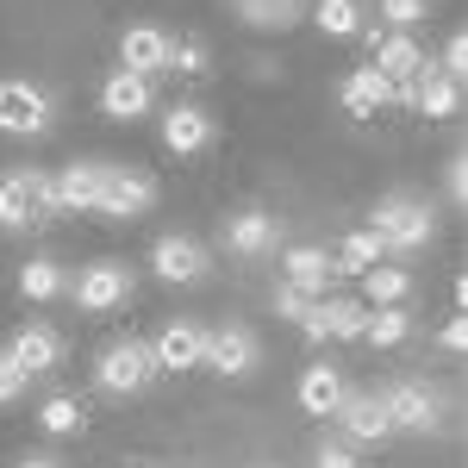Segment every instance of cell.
Listing matches in <instances>:
<instances>
[{
	"mask_svg": "<svg viewBox=\"0 0 468 468\" xmlns=\"http://www.w3.org/2000/svg\"><path fill=\"white\" fill-rule=\"evenodd\" d=\"M463 194H468V163H463V156H450V200L463 207Z\"/></svg>",
	"mask_w": 468,
	"mask_h": 468,
	"instance_id": "37",
	"label": "cell"
},
{
	"mask_svg": "<svg viewBox=\"0 0 468 468\" xmlns=\"http://www.w3.org/2000/svg\"><path fill=\"white\" fill-rule=\"evenodd\" d=\"M425 6H431V0H381V19H388L394 32H412V26L425 19Z\"/></svg>",
	"mask_w": 468,
	"mask_h": 468,
	"instance_id": "32",
	"label": "cell"
},
{
	"mask_svg": "<svg viewBox=\"0 0 468 468\" xmlns=\"http://www.w3.org/2000/svg\"><path fill=\"white\" fill-rule=\"evenodd\" d=\"M381 399V412H388V425L394 431H412V437H431L437 431V394L425 388V381H394Z\"/></svg>",
	"mask_w": 468,
	"mask_h": 468,
	"instance_id": "6",
	"label": "cell"
},
{
	"mask_svg": "<svg viewBox=\"0 0 468 468\" xmlns=\"http://www.w3.org/2000/svg\"><path fill=\"white\" fill-rule=\"evenodd\" d=\"M381 262V244H375V231H350L344 244H337V256H331V275H368Z\"/></svg>",
	"mask_w": 468,
	"mask_h": 468,
	"instance_id": "27",
	"label": "cell"
},
{
	"mask_svg": "<svg viewBox=\"0 0 468 468\" xmlns=\"http://www.w3.org/2000/svg\"><path fill=\"white\" fill-rule=\"evenodd\" d=\"M101 112L107 119H144L150 112V81L132 69H112L107 81H101Z\"/></svg>",
	"mask_w": 468,
	"mask_h": 468,
	"instance_id": "18",
	"label": "cell"
},
{
	"mask_svg": "<svg viewBox=\"0 0 468 468\" xmlns=\"http://www.w3.org/2000/svg\"><path fill=\"white\" fill-rule=\"evenodd\" d=\"M381 107H394V81L375 69V63L368 69H350V81H344V112L350 119H375Z\"/></svg>",
	"mask_w": 468,
	"mask_h": 468,
	"instance_id": "19",
	"label": "cell"
},
{
	"mask_svg": "<svg viewBox=\"0 0 468 468\" xmlns=\"http://www.w3.org/2000/svg\"><path fill=\"white\" fill-rule=\"evenodd\" d=\"M337 399H344V368H337V362H313V368L300 375V406H306L313 419H331Z\"/></svg>",
	"mask_w": 468,
	"mask_h": 468,
	"instance_id": "21",
	"label": "cell"
},
{
	"mask_svg": "<svg viewBox=\"0 0 468 468\" xmlns=\"http://www.w3.org/2000/svg\"><path fill=\"white\" fill-rule=\"evenodd\" d=\"M337 437L344 443H388L394 437V425H388V412H381V399L375 394H350L344 388V399H337Z\"/></svg>",
	"mask_w": 468,
	"mask_h": 468,
	"instance_id": "9",
	"label": "cell"
},
{
	"mask_svg": "<svg viewBox=\"0 0 468 468\" xmlns=\"http://www.w3.org/2000/svg\"><path fill=\"white\" fill-rule=\"evenodd\" d=\"M50 125V101L32 81H0V132L6 138H37Z\"/></svg>",
	"mask_w": 468,
	"mask_h": 468,
	"instance_id": "8",
	"label": "cell"
},
{
	"mask_svg": "<svg viewBox=\"0 0 468 468\" xmlns=\"http://www.w3.org/2000/svg\"><path fill=\"white\" fill-rule=\"evenodd\" d=\"M150 200H156V176L150 169H125V163H107V181H101V207L94 213H107V218H138L150 213Z\"/></svg>",
	"mask_w": 468,
	"mask_h": 468,
	"instance_id": "5",
	"label": "cell"
},
{
	"mask_svg": "<svg viewBox=\"0 0 468 468\" xmlns=\"http://www.w3.org/2000/svg\"><path fill=\"white\" fill-rule=\"evenodd\" d=\"M150 269H156L163 282L187 288V282H200V275H207V250H200L194 238H181V231H163V238L150 244Z\"/></svg>",
	"mask_w": 468,
	"mask_h": 468,
	"instance_id": "10",
	"label": "cell"
},
{
	"mask_svg": "<svg viewBox=\"0 0 468 468\" xmlns=\"http://www.w3.org/2000/svg\"><path fill=\"white\" fill-rule=\"evenodd\" d=\"M282 282L300 293H313V300H324V288L337 282L331 275V250H319V244H293V250H282Z\"/></svg>",
	"mask_w": 468,
	"mask_h": 468,
	"instance_id": "14",
	"label": "cell"
},
{
	"mask_svg": "<svg viewBox=\"0 0 468 468\" xmlns=\"http://www.w3.org/2000/svg\"><path fill=\"white\" fill-rule=\"evenodd\" d=\"M412 337V313L406 306H368V324H362V344H375V350H394Z\"/></svg>",
	"mask_w": 468,
	"mask_h": 468,
	"instance_id": "25",
	"label": "cell"
},
{
	"mask_svg": "<svg viewBox=\"0 0 468 468\" xmlns=\"http://www.w3.org/2000/svg\"><path fill=\"white\" fill-rule=\"evenodd\" d=\"M200 368L250 375L256 368V331H244V324H218V331H207V356H200Z\"/></svg>",
	"mask_w": 468,
	"mask_h": 468,
	"instance_id": "12",
	"label": "cell"
},
{
	"mask_svg": "<svg viewBox=\"0 0 468 468\" xmlns=\"http://www.w3.org/2000/svg\"><path fill=\"white\" fill-rule=\"evenodd\" d=\"M275 313H282V319H306V313H313V293H300V288L282 282V288H275Z\"/></svg>",
	"mask_w": 468,
	"mask_h": 468,
	"instance_id": "35",
	"label": "cell"
},
{
	"mask_svg": "<svg viewBox=\"0 0 468 468\" xmlns=\"http://www.w3.org/2000/svg\"><path fill=\"white\" fill-rule=\"evenodd\" d=\"M319 313H324V337H344V344H356L362 324H368L362 300H319Z\"/></svg>",
	"mask_w": 468,
	"mask_h": 468,
	"instance_id": "29",
	"label": "cell"
},
{
	"mask_svg": "<svg viewBox=\"0 0 468 468\" xmlns=\"http://www.w3.org/2000/svg\"><path fill=\"white\" fill-rule=\"evenodd\" d=\"M313 26H319L324 37H356L362 32V6L356 0H319V6H313Z\"/></svg>",
	"mask_w": 468,
	"mask_h": 468,
	"instance_id": "30",
	"label": "cell"
},
{
	"mask_svg": "<svg viewBox=\"0 0 468 468\" xmlns=\"http://www.w3.org/2000/svg\"><path fill=\"white\" fill-rule=\"evenodd\" d=\"M132 293H138V275L125 262H94V269L69 275V300L81 313H119Z\"/></svg>",
	"mask_w": 468,
	"mask_h": 468,
	"instance_id": "4",
	"label": "cell"
},
{
	"mask_svg": "<svg viewBox=\"0 0 468 468\" xmlns=\"http://www.w3.org/2000/svg\"><path fill=\"white\" fill-rule=\"evenodd\" d=\"M19 394H26V368H19V362L0 350V406H13Z\"/></svg>",
	"mask_w": 468,
	"mask_h": 468,
	"instance_id": "34",
	"label": "cell"
},
{
	"mask_svg": "<svg viewBox=\"0 0 468 468\" xmlns=\"http://www.w3.org/2000/svg\"><path fill=\"white\" fill-rule=\"evenodd\" d=\"M163 144L176 150V156H194V150L213 144V119L200 107H169V119H163Z\"/></svg>",
	"mask_w": 468,
	"mask_h": 468,
	"instance_id": "22",
	"label": "cell"
},
{
	"mask_svg": "<svg viewBox=\"0 0 468 468\" xmlns=\"http://www.w3.org/2000/svg\"><path fill=\"white\" fill-rule=\"evenodd\" d=\"M119 69L132 75H163L169 69V32H156V26H132V32L119 37Z\"/></svg>",
	"mask_w": 468,
	"mask_h": 468,
	"instance_id": "15",
	"label": "cell"
},
{
	"mask_svg": "<svg viewBox=\"0 0 468 468\" xmlns=\"http://www.w3.org/2000/svg\"><path fill=\"white\" fill-rule=\"evenodd\" d=\"M238 19L256 32H293L306 19V0H238Z\"/></svg>",
	"mask_w": 468,
	"mask_h": 468,
	"instance_id": "23",
	"label": "cell"
},
{
	"mask_svg": "<svg viewBox=\"0 0 468 468\" xmlns=\"http://www.w3.org/2000/svg\"><path fill=\"white\" fill-rule=\"evenodd\" d=\"M437 69L450 75V81H463V69H468V37H463V32L443 44V63H437Z\"/></svg>",
	"mask_w": 468,
	"mask_h": 468,
	"instance_id": "36",
	"label": "cell"
},
{
	"mask_svg": "<svg viewBox=\"0 0 468 468\" xmlns=\"http://www.w3.org/2000/svg\"><path fill=\"white\" fill-rule=\"evenodd\" d=\"M313 468H356V443H344V437H324L319 450H313Z\"/></svg>",
	"mask_w": 468,
	"mask_h": 468,
	"instance_id": "33",
	"label": "cell"
},
{
	"mask_svg": "<svg viewBox=\"0 0 468 468\" xmlns=\"http://www.w3.org/2000/svg\"><path fill=\"white\" fill-rule=\"evenodd\" d=\"M6 356L26 368V381H37V375H50V368L63 362V331H50V324H26V331H13Z\"/></svg>",
	"mask_w": 468,
	"mask_h": 468,
	"instance_id": "13",
	"label": "cell"
},
{
	"mask_svg": "<svg viewBox=\"0 0 468 468\" xmlns=\"http://www.w3.org/2000/svg\"><path fill=\"white\" fill-rule=\"evenodd\" d=\"M375 244H381V256H419V250H431V238H437V213H431V200L425 194H388L381 207H375Z\"/></svg>",
	"mask_w": 468,
	"mask_h": 468,
	"instance_id": "1",
	"label": "cell"
},
{
	"mask_svg": "<svg viewBox=\"0 0 468 468\" xmlns=\"http://www.w3.org/2000/svg\"><path fill=\"white\" fill-rule=\"evenodd\" d=\"M156 375H163V368H156V356H150L144 337H112L107 350L94 356V381H101V394H144Z\"/></svg>",
	"mask_w": 468,
	"mask_h": 468,
	"instance_id": "3",
	"label": "cell"
},
{
	"mask_svg": "<svg viewBox=\"0 0 468 468\" xmlns=\"http://www.w3.org/2000/svg\"><path fill=\"white\" fill-rule=\"evenodd\" d=\"M37 425H44L50 437H75L81 425H88V406H81L75 394H50L44 406H37Z\"/></svg>",
	"mask_w": 468,
	"mask_h": 468,
	"instance_id": "28",
	"label": "cell"
},
{
	"mask_svg": "<svg viewBox=\"0 0 468 468\" xmlns=\"http://www.w3.org/2000/svg\"><path fill=\"white\" fill-rule=\"evenodd\" d=\"M57 213H63V207H57L50 169H6V176H0V225H6V231L50 225Z\"/></svg>",
	"mask_w": 468,
	"mask_h": 468,
	"instance_id": "2",
	"label": "cell"
},
{
	"mask_svg": "<svg viewBox=\"0 0 468 468\" xmlns=\"http://www.w3.org/2000/svg\"><path fill=\"white\" fill-rule=\"evenodd\" d=\"M57 207L63 213H94L101 207V181H107V163H69V169H57Z\"/></svg>",
	"mask_w": 468,
	"mask_h": 468,
	"instance_id": "16",
	"label": "cell"
},
{
	"mask_svg": "<svg viewBox=\"0 0 468 468\" xmlns=\"http://www.w3.org/2000/svg\"><path fill=\"white\" fill-rule=\"evenodd\" d=\"M150 356H156V368H169V375H181V368H200V356H207V331H200L194 319H169L163 331H156Z\"/></svg>",
	"mask_w": 468,
	"mask_h": 468,
	"instance_id": "11",
	"label": "cell"
},
{
	"mask_svg": "<svg viewBox=\"0 0 468 468\" xmlns=\"http://www.w3.org/2000/svg\"><path fill=\"white\" fill-rule=\"evenodd\" d=\"M225 250H231V256H250V262H262V256H282V218L262 213V207L231 213V218H225Z\"/></svg>",
	"mask_w": 468,
	"mask_h": 468,
	"instance_id": "7",
	"label": "cell"
},
{
	"mask_svg": "<svg viewBox=\"0 0 468 468\" xmlns=\"http://www.w3.org/2000/svg\"><path fill=\"white\" fill-rule=\"evenodd\" d=\"M425 63H431V57L419 50V37H412V32H381V44H375V69L388 75V81H412Z\"/></svg>",
	"mask_w": 468,
	"mask_h": 468,
	"instance_id": "20",
	"label": "cell"
},
{
	"mask_svg": "<svg viewBox=\"0 0 468 468\" xmlns=\"http://www.w3.org/2000/svg\"><path fill=\"white\" fill-rule=\"evenodd\" d=\"M19 293H26V300H57V293H69V269L50 262V256H37V262L19 269Z\"/></svg>",
	"mask_w": 468,
	"mask_h": 468,
	"instance_id": "26",
	"label": "cell"
},
{
	"mask_svg": "<svg viewBox=\"0 0 468 468\" xmlns=\"http://www.w3.org/2000/svg\"><path fill=\"white\" fill-rule=\"evenodd\" d=\"M463 107V81H450V75L425 63V69L412 75V112H425V119H456Z\"/></svg>",
	"mask_w": 468,
	"mask_h": 468,
	"instance_id": "17",
	"label": "cell"
},
{
	"mask_svg": "<svg viewBox=\"0 0 468 468\" xmlns=\"http://www.w3.org/2000/svg\"><path fill=\"white\" fill-rule=\"evenodd\" d=\"M463 344H468V324H463V319H450V324H443V350H450V356H456V350H463Z\"/></svg>",
	"mask_w": 468,
	"mask_h": 468,
	"instance_id": "38",
	"label": "cell"
},
{
	"mask_svg": "<svg viewBox=\"0 0 468 468\" xmlns=\"http://www.w3.org/2000/svg\"><path fill=\"white\" fill-rule=\"evenodd\" d=\"M19 468H63V463H57V456H26Z\"/></svg>",
	"mask_w": 468,
	"mask_h": 468,
	"instance_id": "39",
	"label": "cell"
},
{
	"mask_svg": "<svg viewBox=\"0 0 468 468\" xmlns=\"http://www.w3.org/2000/svg\"><path fill=\"white\" fill-rule=\"evenodd\" d=\"M207 63H213V50L200 37H169V69L176 75H207Z\"/></svg>",
	"mask_w": 468,
	"mask_h": 468,
	"instance_id": "31",
	"label": "cell"
},
{
	"mask_svg": "<svg viewBox=\"0 0 468 468\" xmlns=\"http://www.w3.org/2000/svg\"><path fill=\"white\" fill-rule=\"evenodd\" d=\"M412 300V275L394 269V262H375L362 275V306H406Z\"/></svg>",
	"mask_w": 468,
	"mask_h": 468,
	"instance_id": "24",
	"label": "cell"
}]
</instances>
